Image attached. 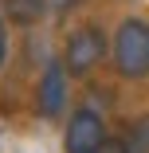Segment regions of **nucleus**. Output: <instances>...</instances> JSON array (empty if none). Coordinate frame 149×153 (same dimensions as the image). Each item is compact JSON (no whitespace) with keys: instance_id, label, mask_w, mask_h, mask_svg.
<instances>
[{"instance_id":"obj_1","label":"nucleus","mask_w":149,"mask_h":153,"mask_svg":"<svg viewBox=\"0 0 149 153\" xmlns=\"http://www.w3.org/2000/svg\"><path fill=\"white\" fill-rule=\"evenodd\" d=\"M110 55H114V67L122 79H145L149 75V24L137 16L122 20L114 32Z\"/></svg>"},{"instance_id":"obj_2","label":"nucleus","mask_w":149,"mask_h":153,"mask_svg":"<svg viewBox=\"0 0 149 153\" xmlns=\"http://www.w3.org/2000/svg\"><path fill=\"white\" fill-rule=\"evenodd\" d=\"M106 51H110L106 32L94 27V24H82V27H75V32L67 36V43H63V67H67L71 75H86L90 67L102 63Z\"/></svg>"},{"instance_id":"obj_3","label":"nucleus","mask_w":149,"mask_h":153,"mask_svg":"<svg viewBox=\"0 0 149 153\" xmlns=\"http://www.w3.org/2000/svg\"><path fill=\"white\" fill-rule=\"evenodd\" d=\"M106 126L94 110H75L67 122V134H63V149L67 153H98L106 145Z\"/></svg>"},{"instance_id":"obj_4","label":"nucleus","mask_w":149,"mask_h":153,"mask_svg":"<svg viewBox=\"0 0 149 153\" xmlns=\"http://www.w3.org/2000/svg\"><path fill=\"white\" fill-rule=\"evenodd\" d=\"M67 67H63V59H55V63H47L43 79H39V114L43 118H59L67 106Z\"/></svg>"},{"instance_id":"obj_5","label":"nucleus","mask_w":149,"mask_h":153,"mask_svg":"<svg viewBox=\"0 0 149 153\" xmlns=\"http://www.w3.org/2000/svg\"><path fill=\"white\" fill-rule=\"evenodd\" d=\"M4 8H8V20L16 24H36L43 16V0H4Z\"/></svg>"},{"instance_id":"obj_6","label":"nucleus","mask_w":149,"mask_h":153,"mask_svg":"<svg viewBox=\"0 0 149 153\" xmlns=\"http://www.w3.org/2000/svg\"><path fill=\"white\" fill-rule=\"evenodd\" d=\"M122 145H126V153H149V118L133 122L126 130V137H122Z\"/></svg>"},{"instance_id":"obj_7","label":"nucleus","mask_w":149,"mask_h":153,"mask_svg":"<svg viewBox=\"0 0 149 153\" xmlns=\"http://www.w3.org/2000/svg\"><path fill=\"white\" fill-rule=\"evenodd\" d=\"M4 59H8V27L0 20V67H4Z\"/></svg>"},{"instance_id":"obj_8","label":"nucleus","mask_w":149,"mask_h":153,"mask_svg":"<svg viewBox=\"0 0 149 153\" xmlns=\"http://www.w3.org/2000/svg\"><path fill=\"white\" fill-rule=\"evenodd\" d=\"M98 153H126V145H122V137H110V141H106Z\"/></svg>"}]
</instances>
